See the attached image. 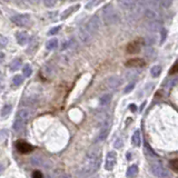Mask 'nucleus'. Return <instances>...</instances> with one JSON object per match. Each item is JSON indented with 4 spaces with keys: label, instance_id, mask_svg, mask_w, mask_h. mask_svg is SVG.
<instances>
[{
    "label": "nucleus",
    "instance_id": "obj_2",
    "mask_svg": "<svg viewBox=\"0 0 178 178\" xmlns=\"http://www.w3.org/2000/svg\"><path fill=\"white\" fill-rule=\"evenodd\" d=\"M31 115H33V111L28 109V108L20 109L17 113V116L15 118V121H13V130L16 133H20L25 128V126L29 121L30 118H31Z\"/></svg>",
    "mask_w": 178,
    "mask_h": 178
},
{
    "label": "nucleus",
    "instance_id": "obj_28",
    "mask_svg": "<svg viewBox=\"0 0 178 178\" xmlns=\"http://www.w3.org/2000/svg\"><path fill=\"white\" fill-rule=\"evenodd\" d=\"M7 45V39L5 37H1L0 38V47H5Z\"/></svg>",
    "mask_w": 178,
    "mask_h": 178
},
{
    "label": "nucleus",
    "instance_id": "obj_23",
    "mask_svg": "<svg viewBox=\"0 0 178 178\" xmlns=\"http://www.w3.org/2000/svg\"><path fill=\"white\" fill-rule=\"evenodd\" d=\"M159 74H160V67L156 66V67H154V68L152 69V75L154 77H157Z\"/></svg>",
    "mask_w": 178,
    "mask_h": 178
},
{
    "label": "nucleus",
    "instance_id": "obj_4",
    "mask_svg": "<svg viewBox=\"0 0 178 178\" xmlns=\"http://www.w3.org/2000/svg\"><path fill=\"white\" fill-rule=\"evenodd\" d=\"M103 19H104V23L107 26H111V25H115L119 21L120 17L116 10L113 9V7L108 5L103 10Z\"/></svg>",
    "mask_w": 178,
    "mask_h": 178
},
{
    "label": "nucleus",
    "instance_id": "obj_16",
    "mask_svg": "<svg viewBox=\"0 0 178 178\" xmlns=\"http://www.w3.org/2000/svg\"><path fill=\"white\" fill-rule=\"evenodd\" d=\"M23 74L25 77H30L33 74V69L30 67V65H25L23 68Z\"/></svg>",
    "mask_w": 178,
    "mask_h": 178
},
{
    "label": "nucleus",
    "instance_id": "obj_12",
    "mask_svg": "<svg viewBox=\"0 0 178 178\" xmlns=\"http://www.w3.org/2000/svg\"><path fill=\"white\" fill-rule=\"evenodd\" d=\"M46 47H47V49H48V50H54V49H56L57 47H58V40H57L56 38L50 39V40L47 42Z\"/></svg>",
    "mask_w": 178,
    "mask_h": 178
},
{
    "label": "nucleus",
    "instance_id": "obj_35",
    "mask_svg": "<svg viewBox=\"0 0 178 178\" xmlns=\"http://www.w3.org/2000/svg\"><path fill=\"white\" fill-rule=\"evenodd\" d=\"M146 1H150V2H152V1H154V0H146Z\"/></svg>",
    "mask_w": 178,
    "mask_h": 178
},
{
    "label": "nucleus",
    "instance_id": "obj_6",
    "mask_svg": "<svg viewBox=\"0 0 178 178\" xmlns=\"http://www.w3.org/2000/svg\"><path fill=\"white\" fill-rule=\"evenodd\" d=\"M16 147L18 149V152H21V154H29L30 152H33V146L28 142L23 141V140H18L16 142Z\"/></svg>",
    "mask_w": 178,
    "mask_h": 178
},
{
    "label": "nucleus",
    "instance_id": "obj_10",
    "mask_svg": "<svg viewBox=\"0 0 178 178\" xmlns=\"http://www.w3.org/2000/svg\"><path fill=\"white\" fill-rule=\"evenodd\" d=\"M125 65L127 67H144L145 66V61L141 58H134L129 59Z\"/></svg>",
    "mask_w": 178,
    "mask_h": 178
},
{
    "label": "nucleus",
    "instance_id": "obj_17",
    "mask_svg": "<svg viewBox=\"0 0 178 178\" xmlns=\"http://www.w3.org/2000/svg\"><path fill=\"white\" fill-rule=\"evenodd\" d=\"M78 7H79V6H78V5H77V6L71 7V8H69L68 10H66V11H64V13H62V15H61V18H62V19H65V18H67V17H68L71 12H74L75 10L77 9Z\"/></svg>",
    "mask_w": 178,
    "mask_h": 178
},
{
    "label": "nucleus",
    "instance_id": "obj_22",
    "mask_svg": "<svg viewBox=\"0 0 178 178\" xmlns=\"http://www.w3.org/2000/svg\"><path fill=\"white\" fill-rule=\"evenodd\" d=\"M159 2H160V5H162L164 8H168V7L172 5L173 0H159Z\"/></svg>",
    "mask_w": 178,
    "mask_h": 178
},
{
    "label": "nucleus",
    "instance_id": "obj_7",
    "mask_svg": "<svg viewBox=\"0 0 178 178\" xmlns=\"http://www.w3.org/2000/svg\"><path fill=\"white\" fill-rule=\"evenodd\" d=\"M138 0H118V3L121 8L126 10H131L136 7Z\"/></svg>",
    "mask_w": 178,
    "mask_h": 178
},
{
    "label": "nucleus",
    "instance_id": "obj_32",
    "mask_svg": "<svg viewBox=\"0 0 178 178\" xmlns=\"http://www.w3.org/2000/svg\"><path fill=\"white\" fill-rule=\"evenodd\" d=\"M3 58H5V55H3L2 52H0V62L2 61V60H3Z\"/></svg>",
    "mask_w": 178,
    "mask_h": 178
},
{
    "label": "nucleus",
    "instance_id": "obj_25",
    "mask_svg": "<svg viewBox=\"0 0 178 178\" xmlns=\"http://www.w3.org/2000/svg\"><path fill=\"white\" fill-rule=\"evenodd\" d=\"M44 3H45V6L47 7H52L55 5V0H42Z\"/></svg>",
    "mask_w": 178,
    "mask_h": 178
},
{
    "label": "nucleus",
    "instance_id": "obj_27",
    "mask_svg": "<svg viewBox=\"0 0 178 178\" xmlns=\"http://www.w3.org/2000/svg\"><path fill=\"white\" fill-rule=\"evenodd\" d=\"M33 178H44V177H42L41 172H39V170H35V172L33 173Z\"/></svg>",
    "mask_w": 178,
    "mask_h": 178
},
{
    "label": "nucleus",
    "instance_id": "obj_21",
    "mask_svg": "<svg viewBox=\"0 0 178 178\" xmlns=\"http://www.w3.org/2000/svg\"><path fill=\"white\" fill-rule=\"evenodd\" d=\"M175 74H178V61H176L174 64V66L170 68V70H169V75H175Z\"/></svg>",
    "mask_w": 178,
    "mask_h": 178
},
{
    "label": "nucleus",
    "instance_id": "obj_31",
    "mask_svg": "<svg viewBox=\"0 0 178 178\" xmlns=\"http://www.w3.org/2000/svg\"><path fill=\"white\" fill-rule=\"evenodd\" d=\"M134 87V85H130V86H128V87L126 88V92H128L129 90H131V88Z\"/></svg>",
    "mask_w": 178,
    "mask_h": 178
},
{
    "label": "nucleus",
    "instance_id": "obj_29",
    "mask_svg": "<svg viewBox=\"0 0 178 178\" xmlns=\"http://www.w3.org/2000/svg\"><path fill=\"white\" fill-rule=\"evenodd\" d=\"M109 98H110V96H109V95H107V96H105V97L101 98V101H100V103H101V104H104V105L107 104V103L109 101V100H108Z\"/></svg>",
    "mask_w": 178,
    "mask_h": 178
},
{
    "label": "nucleus",
    "instance_id": "obj_30",
    "mask_svg": "<svg viewBox=\"0 0 178 178\" xmlns=\"http://www.w3.org/2000/svg\"><path fill=\"white\" fill-rule=\"evenodd\" d=\"M59 30H60V27H56V28H54V29L49 31V35H55L56 33H58Z\"/></svg>",
    "mask_w": 178,
    "mask_h": 178
},
{
    "label": "nucleus",
    "instance_id": "obj_33",
    "mask_svg": "<svg viewBox=\"0 0 178 178\" xmlns=\"http://www.w3.org/2000/svg\"><path fill=\"white\" fill-rule=\"evenodd\" d=\"M30 1H31V2H33V3H37V2H39L40 0H30Z\"/></svg>",
    "mask_w": 178,
    "mask_h": 178
},
{
    "label": "nucleus",
    "instance_id": "obj_15",
    "mask_svg": "<svg viewBox=\"0 0 178 178\" xmlns=\"http://www.w3.org/2000/svg\"><path fill=\"white\" fill-rule=\"evenodd\" d=\"M20 65H21V60H20L19 58H17V59H15L12 62H11V65H10V69H11L12 71L18 70L19 67H20Z\"/></svg>",
    "mask_w": 178,
    "mask_h": 178
},
{
    "label": "nucleus",
    "instance_id": "obj_11",
    "mask_svg": "<svg viewBox=\"0 0 178 178\" xmlns=\"http://www.w3.org/2000/svg\"><path fill=\"white\" fill-rule=\"evenodd\" d=\"M28 39H29V37H28V35H27L26 33H19L18 35H17V40H18V44L21 46L26 45L27 42H28Z\"/></svg>",
    "mask_w": 178,
    "mask_h": 178
},
{
    "label": "nucleus",
    "instance_id": "obj_26",
    "mask_svg": "<svg viewBox=\"0 0 178 178\" xmlns=\"http://www.w3.org/2000/svg\"><path fill=\"white\" fill-rule=\"evenodd\" d=\"M133 141L135 145H138V144H139V133H138V131L135 134V136H134V138H133Z\"/></svg>",
    "mask_w": 178,
    "mask_h": 178
},
{
    "label": "nucleus",
    "instance_id": "obj_34",
    "mask_svg": "<svg viewBox=\"0 0 178 178\" xmlns=\"http://www.w3.org/2000/svg\"><path fill=\"white\" fill-rule=\"evenodd\" d=\"M1 170H2V166L0 165V172H1Z\"/></svg>",
    "mask_w": 178,
    "mask_h": 178
},
{
    "label": "nucleus",
    "instance_id": "obj_18",
    "mask_svg": "<svg viewBox=\"0 0 178 178\" xmlns=\"http://www.w3.org/2000/svg\"><path fill=\"white\" fill-rule=\"evenodd\" d=\"M10 113H11V106H10V105H5L2 110H1V116L2 117L8 116Z\"/></svg>",
    "mask_w": 178,
    "mask_h": 178
},
{
    "label": "nucleus",
    "instance_id": "obj_8",
    "mask_svg": "<svg viewBox=\"0 0 178 178\" xmlns=\"http://www.w3.org/2000/svg\"><path fill=\"white\" fill-rule=\"evenodd\" d=\"M140 47H141V45H140L139 41H133L128 44L126 50L128 54H131V55L133 54H138L140 51Z\"/></svg>",
    "mask_w": 178,
    "mask_h": 178
},
{
    "label": "nucleus",
    "instance_id": "obj_24",
    "mask_svg": "<svg viewBox=\"0 0 178 178\" xmlns=\"http://www.w3.org/2000/svg\"><path fill=\"white\" fill-rule=\"evenodd\" d=\"M137 173V167L136 166H133L131 168H129V173H128V175L129 176H135Z\"/></svg>",
    "mask_w": 178,
    "mask_h": 178
},
{
    "label": "nucleus",
    "instance_id": "obj_5",
    "mask_svg": "<svg viewBox=\"0 0 178 178\" xmlns=\"http://www.w3.org/2000/svg\"><path fill=\"white\" fill-rule=\"evenodd\" d=\"M11 21H12L15 25L19 27H25L27 25H29L30 23V17L28 15H17V16H13L11 18Z\"/></svg>",
    "mask_w": 178,
    "mask_h": 178
},
{
    "label": "nucleus",
    "instance_id": "obj_9",
    "mask_svg": "<svg viewBox=\"0 0 178 178\" xmlns=\"http://www.w3.org/2000/svg\"><path fill=\"white\" fill-rule=\"evenodd\" d=\"M115 162H116V155L115 152H109L107 155V159H106V169L107 170H111L115 166Z\"/></svg>",
    "mask_w": 178,
    "mask_h": 178
},
{
    "label": "nucleus",
    "instance_id": "obj_19",
    "mask_svg": "<svg viewBox=\"0 0 178 178\" xmlns=\"http://www.w3.org/2000/svg\"><path fill=\"white\" fill-rule=\"evenodd\" d=\"M169 165H170V168H172L175 173H177L178 174V159L177 158L172 159L170 162H169Z\"/></svg>",
    "mask_w": 178,
    "mask_h": 178
},
{
    "label": "nucleus",
    "instance_id": "obj_3",
    "mask_svg": "<svg viewBox=\"0 0 178 178\" xmlns=\"http://www.w3.org/2000/svg\"><path fill=\"white\" fill-rule=\"evenodd\" d=\"M98 166H99V157H98V155L96 152H89L86 156L85 162L82 164V172L86 175L92 174L98 168Z\"/></svg>",
    "mask_w": 178,
    "mask_h": 178
},
{
    "label": "nucleus",
    "instance_id": "obj_1",
    "mask_svg": "<svg viewBox=\"0 0 178 178\" xmlns=\"http://www.w3.org/2000/svg\"><path fill=\"white\" fill-rule=\"evenodd\" d=\"M100 27V20L98 16H92L90 19L88 20L87 23L82 26L79 29L78 33V37L82 44H87L91 40V38L94 37V35L99 30Z\"/></svg>",
    "mask_w": 178,
    "mask_h": 178
},
{
    "label": "nucleus",
    "instance_id": "obj_20",
    "mask_svg": "<svg viewBox=\"0 0 178 178\" xmlns=\"http://www.w3.org/2000/svg\"><path fill=\"white\" fill-rule=\"evenodd\" d=\"M101 1H103V0H90V1L87 3V6H86V7H87V8H92V7L99 5Z\"/></svg>",
    "mask_w": 178,
    "mask_h": 178
},
{
    "label": "nucleus",
    "instance_id": "obj_13",
    "mask_svg": "<svg viewBox=\"0 0 178 178\" xmlns=\"http://www.w3.org/2000/svg\"><path fill=\"white\" fill-rule=\"evenodd\" d=\"M23 82V77L20 76V75H16L12 78V87H19Z\"/></svg>",
    "mask_w": 178,
    "mask_h": 178
},
{
    "label": "nucleus",
    "instance_id": "obj_37",
    "mask_svg": "<svg viewBox=\"0 0 178 178\" xmlns=\"http://www.w3.org/2000/svg\"><path fill=\"white\" fill-rule=\"evenodd\" d=\"M62 178H69V177H62Z\"/></svg>",
    "mask_w": 178,
    "mask_h": 178
},
{
    "label": "nucleus",
    "instance_id": "obj_36",
    "mask_svg": "<svg viewBox=\"0 0 178 178\" xmlns=\"http://www.w3.org/2000/svg\"><path fill=\"white\" fill-rule=\"evenodd\" d=\"M20 1H26V0H20Z\"/></svg>",
    "mask_w": 178,
    "mask_h": 178
},
{
    "label": "nucleus",
    "instance_id": "obj_14",
    "mask_svg": "<svg viewBox=\"0 0 178 178\" xmlns=\"http://www.w3.org/2000/svg\"><path fill=\"white\" fill-rule=\"evenodd\" d=\"M145 15L146 18H148L149 20H156V18H157V13L154 11V9H147Z\"/></svg>",
    "mask_w": 178,
    "mask_h": 178
}]
</instances>
